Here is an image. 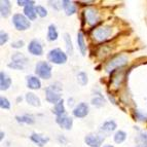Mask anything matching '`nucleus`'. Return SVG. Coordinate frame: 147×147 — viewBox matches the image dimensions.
I'll return each mask as SVG.
<instances>
[{
	"label": "nucleus",
	"mask_w": 147,
	"mask_h": 147,
	"mask_svg": "<svg viewBox=\"0 0 147 147\" xmlns=\"http://www.w3.org/2000/svg\"><path fill=\"white\" fill-rule=\"evenodd\" d=\"M62 6H63L67 16H72L76 12V6L72 1L64 0V1H62Z\"/></svg>",
	"instance_id": "obj_17"
},
{
	"label": "nucleus",
	"mask_w": 147,
	"mask_h": 147,
	"mask_svg": "<svg viewBox=\"0 0 147 147\" xmlns=\"http://www.w3.org/2000/svg\"><path fill=\"white\" fill-rule=\"evenodd\" d=\"M35 73L42 79H49L52 77V66L47 62H38L35 67Z\"/></svg>",
	"instance_id": "obj_2"
},
{
	"label": "nucleus",
	"mask_w": 147,
	"mask_h": 147,
	"mask_svg": "<svg viewBox=\"0 0 147 147\" xmlns=\"http://www.w3.org/2000/svg\"><path fill=\"white\" fill-rule=\"evenodd\" d=\"M27 86L31 90H39L41 88V82H40L39 78H37L36 76L29 75L27 76Z\"/></svg>",
	"instance_id": "obj_15"
},
{
	"label": "nucleus",
	"mask_w": 147,
	"mask_h": 147,
	"mask_svg": "<svg viewBox=\"0 0 147 147\" xmlns=\"http://www.w3.org/2000/svg\"><path fill=\"white\" fill-rule=\"evenodd\" d=\"M77 44H78V49L80 51L82 56H86V44L84 41V36L82 34V32H78L77 34Z\"/></svg>",
	"instance_id": "obj_21"
},
{
	"label": "nucleus",
	"mask_w": 147,
	"mask_h": 147,
	"mask_svg": "<svg viewBox=\"0 0 147 147\" xmlns=\"http://www.w3.org/2000/svg\"><path fill=\"white\" fill-rule=\"evenodd\" d=\"M47 58L52 63L57 64V65H61V64H65L67 62V55L60 49H54L52 51H49Z\"/></svg>",
	"instance_id": "obj_4"
},
{
	"label": "nucleus",
	"mask_w": 147,
	"mask_h": 147,
	"mask_svg": "<svg viewBox=\"0 0 147 147\" xmlns=\"http://www.w3.org/2000/svg\"><path fill=\"white\" fill-rule=\"evenodd\" d=\"M8 41V34L5 32L0 33V45H3Z\"/></svg>",
	"instance_id": "obj_32"
},
{
	"label": "nucleus",
	"mask_w": 147,
	"mask_h": 147,
	"mask_svg": "<svg viewBox=\"0 0 147 147\" xmlns=\"http://www.w3.org/2000/svg\"><path fill=\"white\" fill-rule=\"evenodd\" d=\"M84 17H86V21L90 26L97 25L100 22V16L95 8H86L84 10Z\"/></svg>",
	"instance_id": "obj_8"
},
{
	"label": "nucleus",
	"mask_w": 147,
	"mask_h": 147,
	"mask_svg": "<svg viewBox=\"0 0 147 147\" xmlns=\"http://www.w3.org/2000/svg\"><path fill=\"white\" fill-rule=\"evenodd\" d=\"M16 119H17L18 123H27V125H33L35 121L34 117H33L32 115H29V114H25V115H22V116L17 115L16 116Z\"/></svg>",
	"instance_id": "obj_24"
},
{
	"label": "nucleus",
	"mask_w": 147,
	"mask_h": 147,
	"mask_svg": "<svg viewBox=\"0 0 147 147\" xmlns=\"http://www.w3.org/2000/svg\"><path fill=\"white\" fill-rule=\"evenodd\" d=\"M36 12L40 18H44L47 16V10L43 6H41V5H37L36 6Z\"/></svg>",
	"instance_id": "obj_30"
},
{
	"label": "nucleus",
	"mask_w": 147,
	"mask_h": 147,
	"mask_svg": "<svg viewBox=\"0 0 147 147\" xmlns=\"http://www.w3.org/2000/svg\"><path fill=\"white\" fill-rule=\"evenodd\" d=\"M12 24L15 26V28L19 31H25L30 28L31 23H30L29 19L25 15H21V13H15L12 17Z\"/></svg>",
	"instance_id": "obj_3"
},
{
	"label": "nucleus",
	"mask_w": 147,
	"mask_h": 147,
	"mask_svg": "<svg viewBox=\"0 0 147 147\" xmlns=\"http://www.w3.org/2000/svg\"><path fill=\"white\" fill-rule=\"evenodd\" d=\"M0 4V12H1V17L2 18H7L11 12V4L8 0H4L1 1Z\"/></svg>",
	"instance_id": "obj_16"
},
{
	"label": "nucleus",
	"mask_w": 147,
	"mask_h": 147,
	"mask_svg": "<svg viewBox=\"0 0 147 147\" xmlns=\"http://www.w3.org/2000/svg\"><path fill=\"white\" fill-rule=\"evenodd\" d=\"M23 47H24V41L23 40H18V41L11 43V47H13V49H21Z\"/></svg>",
	"instance_id": "obj_33"
},
{
	"label": "nucleus",
	"mask_w": 147,
	"mask_h": 147,
	"mask_svg": "<svg viewBox=\"0 0 147 147\" xmlns=\"http://www.w3.org/2000/svg\"><path fill=\"white\" fill-rule=\"evenodd\" d=\"M104 147H114V146H112V145H105Z\"/></svg>",
	"instance_id": "obj_36"
},
{
	"label": "nucleus",
	"mask_w": 147,
	"mask_h": 147,
	"mask_svg": "<svg viewBox=\"0 0 147 147\" xmlns=\"http://www.w3.org/2000/svg\"><path fill=\"white\" fill-rule=\"evenodd\" d=\"M32 3H35L34 1H29V0H18V4L20 5V6H28L29 4H32Z\"/></svg>",
	"instance_id": "obj_34"
},
{
	"label": "nucleus",
	"mask_w": 147,
	"mask_h": 147,
	"mask_svg": "<svg viewBox=\"0 0 147 147\" xmlns=\"http://www.w3.org/2000/svg\"><path fill=\"white\" fill-rule=\"evenodd\" d=\"M125 139H127V133L123 132V131H117L114 135V142L117 143V144L123 143Z\"/></svg>",
	"instance_id": "obj_26"
},
{
	"label": "nucleus",
	"mask_w": 147,
	"mask_h": 147,
	"mask_svg": "<svg viewBox=\"0 0 147 147\" xmlns=\"http://www.w3.org/2000/svg\"><path fill=\"white\" fill-rule=\"evenodd\" d=\"M11 60L12 62L8 64V67L12 69H16V70H23L25 65L28 62L27 58L23 54H20V53H16V54L12 55Z\"/></svg>",
	"instance_id": "obj_7"
},
{
	"label": "nucleus",
	"mask_w": 147,
	"mask_h": 147,
	"mask_svg": "<svg viewBox=\"0 0 147 147\" xmlns=\"http://www.w3.org/2000/svg\"><path fill=\"white\" fill-rule=\"evenodd\" d=\"M53 113L56 114L57 116H62L65 115V107H64V100L62 99L58 103L55 105L54 109H53Z\"/></svg>",
	"instance_id": "obj_22"
},
{
	"label": "nucleus",
	"mask_w": 147,
	"mask_h": 147,
	"mask_svg": "<svg viewBox=\"0 0 147 147\" xmlns=\"http://www.w3.org/2000/svg\"><path fill=\"white\" fill-rule=\"evenodd\" d=\"M84 142L90 147H101L102 143L104 142V137L101 135L88 134L84 137Z\"/></svg>",
	"instance_id": "obj_9"
},
{
	"label": "nucleus",
	"mask_w": 147,
	"mask_h": 147,
	"mask_svg": "<svg viewBox=\"0 0 147 147\" xmlns=\"http://www.w3.org/2000/svg\"><path fill=\"white\" fill-rule=\"evenodd\" d=\"M116 129V123L114 120H107L101 125V130L105 132H113Z\"/></svg>",
	"instance_id": "obj_25"
},
{
	"label": "nucleus",
	"mask_w": 147,
	"mask_h": 147,
	"mask_svg": "<svg viewBox=\"0 0 147 147\" xmlns=\"http://www.w3.org/2000/svg\"><path fill=\"white\" fill-rule=\"evenodd\" d=\"M136 147H147V133H139L135 138Z\"/></svg>",
	"instance_id": "obj_19"
},
{
	"label": "nucleus",
	"mask_w": 147,
	"mask_h": 147,
	"mask_svg": "<svg viewBox=\"0 0 147 147\" xmlns=\"http://www.w3.org/2000/svg\"><path fill=\"white\" fill-rule=\"evenodd\" d=\"M26 101H27V103L31 106H34V107H39L40 106V100L39 98L37 97L35 94L33 93H28L26 94Z\"/></svg>",
	"instance_id": "obj_20"
},
{
	"label": "nucleus",
	"mask_w": 147,
	"mask_h": 147,
	"mask_svg": "<svg viewBox=\"0 0 147 147\" xmlns=\"http://www.w3.org/2000/svg\"><path fill=\"white\" fill-rule=\"evenodd\" d=\"M61 86H57V84H53L45 88V99L49 103L56 105L59 101H61Z\"/></svg>",
	"instance_id": "obj_1"
},
{
	"label": "nucleus",
	"mask_w": 147,
	"mask_h": 147,
	"mask_svg": "<svg viewBox=\"0 0 147 147\" xmlns=\"http://www.w3.org/2000/svg\"><path fill=\"white\" fill-rule=\"evenodd\" d=\"M11 86V79L6 73L3 71L0 72V90L1 91H6Z\"/></svg>",
	"instance_id": "obj_14"
},
{
	"label": "nucleus",
	"mask_w": 147,
	"mask_h": 147,
	"mask_svg": "<svg viewBox=\"0 0 147 147\" xmlns=\"http://www.w3.org/2000/svg\"><path fill=\"white\" fill-rule=\"evenodd\" d=\"M77 81H78V84H80V86H86V84H88V75H86V73H84V72H79L78 74H77Z\"/></svg>",
	"instance_id": "obj_29"
},
{
	"label": "nucleus",
	"mask_w": 147,
	"mask_h": 147,
	"mask_svg": "<svg viewBox=\"0 0 147 147\" xmlns=\"http://www.w3.org/2000/svg\"><path fill=\"white\" fill-rule=\"evenodd\" d=\"M56 123H58L62 129L71 130L72 125H73V119L65 114V115H62V116H57Z\"/></svg>",
	"instance_id": "obj_12"
},
{
	"label": "nucleus",
	"mask_w": 147,
	"mask_h": 147,
	"mask_svg": "<svg viewBox=\"0 0 147 147\" xmlns=\"http://www.w3.org/2000/svg\"><path fill=\"white\" fill-rule=\"evenodd\" d=\"M72 113H73V115L75 117H78V118L86 117L88 114V105L86 103H84V102H81V103H79L78 105H76L74 107Z\"/></svg>",
	"instance_id": "obj_10"
},
{
	"label": "nucleus",
	"mask_w": 147,
	"mask_h": 147,
	"mask_svg": "<svg viewBox=\"0 0 147 147\" xmlns=\"http://www.w3.org/2000/svg\"><path fill=\"white\" fill-rule=\"evenodd\" d=\"M127 63V57H125V55H119V56H116L115 58H113L110 62H108V64L105 67V70H106V72L110 73V72H112L113 70H115V69L125 66Z\"/></svg>",
	"instance_id": "obj_6"
},
{
	"label": "nucleus",
	"mask_w": 147,
	"mask_h": 147,
	"mask_svg": "<svg viewBox=\"0 0 147 147\" xmlns=\"http://www.w3.org/2000/svg\"><path fill=\"white\" fill-rule=\"evenodd\" d=\"M58 38V31L54 24H51L49 26V31H47V40L49 41H55Z\"/></svg>",
	"instance_id": "obj_23"
},
{
	"label": "nucleus",
	"mask_w": 147,
	"mask_h": 147,
	"mask_svg": "<svg viewBox=\"0 0 147 147\" xmlns=\"http://www.w3.org/2000/svg\"><path fill=\"white\" fill-rule=\"evenodd\" d=\"M0 135H1V136H0V140H2V139H3V136H4V134H3V132L0 133Z\"/></svg>",
	"instance_id": "obj_35"
},
{
	"label": "nucleus",
	"mask_w": 147,
	"mask_h": 147,
	"mask_svg": "<svg viewBox=\"0 0 147 147\" xmlns=\"http://www.w3.org/2000/svg\"><path fill=\"white\" fill-rule=\"evenodd\" d=\"M0 107L2 108V109H9L10 108L9 101L6 98H4V97H1L0 98Z\"/></svg>",
	"instance_id": "obj_31"
},
{
	"label": "nucleus",
	"mask_w": 147,
	"mask_h": 147,
	"mask_svg": "<svg viewBox=\"0 0 147 147\" xmlns=\"http://www.w3.org/2000/svg\"><path fill=\"white\" fill-rule=\"evenodd\" d=\"M92 104H93L94 106H96V107L100 108V107H102V106H104L105 100H104V98L102 96H97V97L92 99Z\"/></svg>",
	"instance_id": "obj_28"
},
{
	"label": "nucleus",
	"mask_w": 147,
	"mask_h": 147,
	"mask_svg": "<svg viewBox=\"0 0 147 147\" xmlns=\"http://www.w3.org/2000/svg\"><path fill=\"white\" fill-rule=\"evenodd\" d=\"M64 40L66 42V47H67V54L72 55L73 53V45H72L71 38H70V35L68 33H65L64 34Z\"/></svg>",
	"instance_id": "obj_27"
},
{
	"label": "nucleus",
	"mask_w": 147,
	"mask_h": 147,
	"mask_svg": "<svg viewBox=\"0 0 147 147\" xmlns=\"http://www.w3.org/2000/svg\"><path fill=\"white\" fill-rule=\"evenodd\" d=\"M30 139L37 144V146L39 147H43L45 144H47V142L49 141V137H43L42 135L40 134H37V133H32V135L30 136Z\"/></svg>",
	"instance_id": "obj_13"
},
{
	"label": "nucleus",
	"mask_w": 147,
	"mask_h": 147,
	"mask_svg": "<svg viewBox=\"0 0 147 147\" xmlns=\"http://www.w3.org/2000/svg\"><path fill=\"white\" fill-rule=\"evenodd\" d=\"M113 29L110 26H102L94 30L93 36L97 41H105L108 38H110L112 35Z\"/></svg>",
	"instance_id": "obj_5"
},
{
	"label": "nucleus",
	"mask_w": 147,
	"mask_h": 147,
	"mask_svg": "<svg viewBox=\"0 0 147 147\" xmlns=\"http://www.w3.org/2000/svg\"><path fill=\"white\" fill-rule=\"evenodd\" d=\"M24 15L29 19L30 21H34L36 19L37 12H36V7H34V3L29 4L28 6L24 8Z\"/></svg>",
	"instance_id": "obj_18"
},
{
	"label": "nucleus",
	"mask_w": 147,
	"mask_h": 147,
	"mask_svg": "<svg viewBox=\"0 0 147 147\" xmlns=\"http://www.w3.org/2000/svg\"><path fill=\"white\" fill-rule=\"evenodd\" d=\"M28 51L30 54L34 55V56H42L43 55V49H42L41 43L36 39L30 41L29 45H28Z\"/></svg>",
	"instance_id": "obj_11"
}]
</instances>
